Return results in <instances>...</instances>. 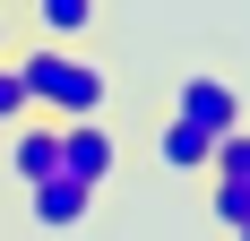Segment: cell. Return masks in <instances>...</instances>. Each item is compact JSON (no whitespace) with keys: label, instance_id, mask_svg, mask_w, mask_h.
I'll list each match as a JSON object with an SVG mask.
<instances>
[{"label":"cell","instance_id":"cell-1","mask_svg":"<svg viewBox=\"0 0 250 241\" xmlns=\"http://www.w3.org/2000/svg\"><path fill=\"white\" fill-rule=\"evenodd\" d=\"M18 69L43 120H104V103H112V78L78 43H35V52H18Z\"/></svg>","mask_w":250,"mask_h":241},{"label":"cell","instance_id":"cell-2","mask_svg":"<svg viewBox=\"0 0 250 241\" xmlns=\"http://www.w3.org/2000/svg\"><path fill=\"white\" fill-rule=\"evenodd\" d=\"M173 120H190V129H207V138H225V129H242V86L233 78H216V69H190L173 86Z\"/></svg>","mask_w":250,"mask_h":241},{"label":"cell","instance_id":"cell-3","mask_svg":"<svg viewBox=\"0 0 250 241\" xmlns=\"http://www.w3.org/2000/svg\"><path fill=\"white\" fill-rule=\"evenodd\" d=\"M95 181H78V172H52V181H35V190H26V216L43 224V233H78V224L95 216Z\"/></svg>","mask_w":250,"mask_h":241},{"label":"cell","instance_id":"cell-4","mask_svg":"<svg viewBox=\"0 0 250 241\" xmlns=\"http://www.w3.org/2000/svg\"><path fill=\"white\" fill-rule=\"evenodd\" d=\"M0 164H9V181H18V190H35V181H52V172H61V120L26 112L18 129H9V155H0Z\"/></svg>","mask_w":250,"mask_h":241},{"label":"cell","instance_id":"cell-5","mask_svg":"<svg viewBox=\"0 0 250 241\" xmlns=\"http://www.w3.org/2000/svg\"><path fill=\"white\" fill-rule=\"evenodd\" d=\"M61 172H78V181H112L121 172V138L104 129V120H61Z\"/></svg>","mask_w":250,"mask_h":241},{"label":"cell","instance_id":"cell-6","mask_svg":"<svg viewBox=\"0 0 250 241\" xmlns=\"http://www.w3.org/2000/svg\"><path fill=\"white\" fill-rule=\"evenodd\" d=\"M207 155H216V138L190 129V120H164L155 129V164L173 172V181H207Z\"/></svg>","mask_w":250,"mask_h":241},{"label":"cell","instance_id":"cell-7","mask_svg":"<svg viewBox=\"0 0 250 241\" xmlns=\"http://www.w3.org/2000/svg\"><path fill=\"white\" fill-rule=\"evenodd\" d=\"M35 26H43V43H78L95 26V0H35Z\"/></svg>","mask_w":250,"mask_h":241},{"label":"cell","instance_id":"cell-8","mask_svg":"<svg viewBox=\"0 0 250 241\" xmlns=\"http://www.w3.org/2000/svg\"><path fill=\"white\" fill-rule=\"evenodd\" d=\"M207 181H250V120L216 138V155H207Z\"/></svg>","mask_w":250,"mask_h":241},{"label":"cell","instance_id":"cell-9","mask_svg":"<svg viewBox=\"0 0 250 241\" xmlns=\"http://www.w3.org/2000/svg\"><path fill=\"white\" fill-rule=\"evenodd\" d=\"M26 112H35V95H26V69H18V60H0V138H9Z\"/></svg>","mask_w":250,"mask_h":241},{"label":"cell","instance_id":"cell-10","mask_svg":"<svg viewBox=\"0 0 250 241\" xmlns=\"http://www.w3.org/2000/svg\"><path fill=\"white\" fill-rule=\"evenodd\" d=\"M207 207H216L225 233H242V224H250V181H207Z\"/></svg>","mask_w":250,"mask_h":241},{"label":"cell","instance_id":"cell-11","mask_svg":"<svg viewBox=\"0 0 250 241\" xmlns=\"http://www.w3.org/2000/svg\"><path fill=\"white\" fill-rule=\"evenodd\" d=\"M0 60H9V18H0Z\"/></svg>","mask_w":250,"mask_h":241},{"label":"cell","instance_id":"cell-12","mask_svg":"<svg viewBox=\"0 0 250 241\" xmlns=\"http://www.w3.org/2000/svg\"><path fill=\"white\" fill-rule=\"evenodd\" d=\"M233 241H250V224H242V233H233Z\"/></svg>","mask_w":250,"mask_h":241}]
</instances>
